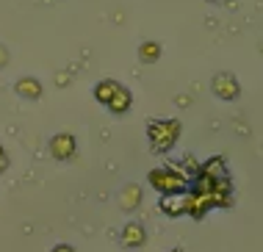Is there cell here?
<instances>
[{"label": "cell", "mask_w": 263, "mask_h": 252, "mask_svg": "<svg viewBox=\"0 0 263 252\" xmlns=\"http://www.w3.org/2000/svg\"><path fill=\"white\" fill-rule=\"evenodd\" d=\"M155 56H158V45H144L141 47V59L144 61H155Z\"/></svg>", "instance_id": "8fae6325"}, {"label": "cell", "mask_w": 263, "mask_h": 252, "mask_svg": "<svg viewBox=\"0 0 263 252\" xmlns=\"http://www.w3.org/2000/svg\"><path fill=\"white\" fill-rule=\"evenodd\" d=\"M6 167H9V158H6V153H3V147H0V172H3Z\"/></svg>", "instance_id": "4fadbf2b"}, {"label": "cell", "mask_w": 263, "mask_h": 252, "mask_svg": "<svg viewBox=\"0 0 263 252\" xmlns=\"http://www.w3.org/2000/svg\"><path fill=\"white\" fill-rule=\"evenodd\" d=\"M117 89H119V83H114V81H103V83L95 89V95H97V100H100V103L108 105V103H111V97L117 95Z\"/></svg>", "instance_id": "30bf717a"}, {"label": "cell", "mask_w": 263, "mask_h": 252, "mask_svg": "<svg viewBox=\"0 0 263 252\" xmlns=\"http://www.w3.org/2000/svg\"><path fill=\"white\" fill-rule=\"evenodd\" d=\"M213 92H216V95L222 97V100H233V97L238 95V86L233 83L227 75H219L216 81H213Z\"/></svg>", "instance_id": "5b68a950"}, {"label": "cell", "mask_w": 263, "mask_h": 252, "mask_svg": "<svg viewBox=\"0 0 263 252\" xmlns=\"http://www.w3.org/2000/svg\"><path fill=\"white\" fill-rule=\"evenodd\" d=\"M108 108H111L114 114H122V111H127V108H130V92H125L122 86H119V89H117V95L111 97Z\"/></svg>", "instance_id": "52a82bcc"}, {"label": "cell", "mask_w": 263, "mask_h": 252, "mask_svg": "<svg viewBox=\"0 0 263 252\" xmlns=\"http://www.w3.org/2000/svg\"><path fill=\"white\" fill-rule=\"evenodd\" d=\"M0 64H6V50H0Z\"/></svg>", "instance_id": "5bb4252c"}, {"label": "cell", "mask_w": 263, "mask_h": 252, "mask_svg": "<svg viewBox=\"0 0 263 252\" xmlns=\"http://www.w3.org/2000/svg\"><path fill=\"white\" fill-rule=\"evenodd\" d=\"M161 208H163V213H169V216L186 213V197H183V200H177V194H175V197H163Z\"/></svg>", "instance_id": "9c48e42d"}, {"label": "cell", "mask_w": 263, "mask_h": 252, "mask_svg": "<svg viewBox=\"0 0 263 252\" xmlns=\"http://www.w3.org/2000/svg\"><path fill=\"white\" fill-rule=\"evenodd\" d=\"M150 186H153L155 191H161L163 197H175V194L186 191V177H183L177 169L161 167V169H153L150 172Z\"/></svg>", "instance_id": "6da1fadb"}, {"label": "cell", "mask_w": 263, "mask_h": 252, "mask_svg": "<svg viewBox=\"0 0 263 252\" xmlns=\"http://www.w3.org/2000/svg\"><path fill=\"white\" fill-rule=\"evenodd\" d=\"M139 203H141V189L139 186H125V191L119 194V205L125 211H133V208H139Z\"/></svg>", "instance_id": "8992f818"}, {"label": "cell", "mask_w": 263, "mask_h": 252, "mask_svg": "<svg viewBox=\"0 0 263 252\" xmlns=\"http://www.w3.org/2000/svg\"><path fill=\"white\" fill-rule=\"evenodd\" d=\"M50 153H53V158H59V161H69V158L75 155V139H72L69 133L53 136V141H50Z\"/></svg>", "instance_id": "3957f363"}, {"label": "cell", "mask_w": 263, "mask_h": 252, "mask_svg": "<svg viewBox=\"0 0 263 252\" xmlns=\"http://www.w3.org/2000/svg\"><path fill=\"white\" fill-rule=\"evenodd\" d=\"M17 92L23 97H28V100H36L39 95H42V86L33 81V78H23V81L17 83Z\"/></svg>", "instance_id": "ba28073f"}, {"label": "cell", "mask_w": 263, "mask_h": 252, "mask_svg": "<svg viewBox=\"0 0 263 252\" xmlns=\"http://www.w3.org/2000/svg\"><path fill=\"white\" fill-rule=\"evenodd\" d=\"M144 241H147L144 227H141L139 222H127L125 230H122V244H125V247H127V249H139Z\"/></svg>", "instance_id": "277c9868"}, {"label": "cell", "mask_w": 263, "mask_h": 252, "mask_svg": "<svg viewBox=\"0 0 263 252\" xmlns=\"http://www.w3.org/2000/svg\"><path fill=\"white\" fill-rule=\"evenodd\" d=\"M147 133H150V141H153L155 153H166V150L175 144L177 133H180V125H177V122H153Z\"/></svg>", "instance_id": "7a4b0ae2"}, {"label": "cell", "mask_w": 263, "mask_h": 252, "mask_svg": "<svg viewBox=\"0 0 263 252\" xmlns=\"http://www.w3.org/2000/svg\"><path fill=\"white\" fill-rule=\"evenodd\" d=\"M50 252H75V249L69 247V244H59V247H53Z\"/></svg>", "instance_id": "7c38bea8"}, {"label": "cell", "mask_w": 263, "mask_h": 252, "mask_svg": "<svg viewBox=\"0 0 263 252\" xmlns=\"http://www.w3.org/2000/svg\"><path fill=\"white\" fill-rule=\"evenodd\" d=\"M172 252H183V249H172Z\"/></svg>", "instance_id": "9a60e30c"}]
</instances>
